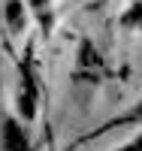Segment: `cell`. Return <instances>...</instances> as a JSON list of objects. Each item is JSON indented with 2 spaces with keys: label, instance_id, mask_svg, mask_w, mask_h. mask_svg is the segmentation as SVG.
<instances>
[{
  "label": "cell",
  "instance_id": "obj_1",
  "mask_svg": "<svg viewBox=\"0 0 142 151\" xmlns=\"http://www.w3.org/2000/svg\"><path fill=\"white\" fill-rule=\"evenodd\" d=\"M0 148L3 151H30V142L24 130L15 121H3V130H0Z\"/></svg>",
  "mask_w": 142,
  "mask_h": 151
},
{
  "label": "cell",
  "instance_id": "obj_2",
  "mask_svg": "<svg viewBox=\"0 0 142 151\" xmlns=\"http://www.w3.org/2000/svg\"><path fill=\"white\" fill-rule=\"evenodd\" d=\"M33 103H36V82H33L30 70H27L24 79H21V94H18V109L24 112V118L33 115Z\"/></svg>",
  "mask_w": 142,
  "mask_h": 151
},
{
  "label": "cell",
  "instance_id": "obj_3",
  "mask_svg": "<svg viewBox=\"0 0 142 151\" xmlns=\"http://www.w3.org/2000/svg\"><path fill=\"white\" fill-rule=\"evenodd\" d=\"M6 18H9V24H12V27H21V24H24V15H21V3H18V0H9V6H6Z\"/></svg>",
  "mask_w": 142,
  "mask_h": 151
},
{
  "label": "cell",
  "instance_id": "obj_4",
  "mask_svg": "<svg viewBox=\"0 0 142 151\" xmlns=\"http://www.w3.org/2000/svg\"><path fill=\"white\" fill-rule=\"evenodd\" d=\"M127 24H136V27H142V0H139V3H136V9L130 12V15H127L124 18Z\"/></svg>",
  "mask_w": 142,
  "mask_h": 151
},
{
  "label": "cell",
  "instance_id": "obj_5",
  "mask_svg": "<svg viewBox=\"0 0 142 151\" xmlns=\"http://www.w3.org/2000/svg\"><path fill=\"white\" fill-rule=\"evenodd\" d=\"M121 151H142V136H139V139H133L130 145H127V148H121Z\"/></svg>",
  "mask_w": 142,
  "mask_h": 151
},
{
  "label": "cell",
  "instance_id": "obj_6",
  "mask_svg": "<svg viewBox=\"0 0 142 151\" xmlns=\"http://www.w3.org/2000/svg\"><path fill=\"white\" fill-rule=\"evenodd\" d=\"M30 3H33V6H36V9H43V6H45V3H48V0H30Z\"/></svg>",
  "mask_w": 142,
  "mask_h": 151
}]
</instances>
